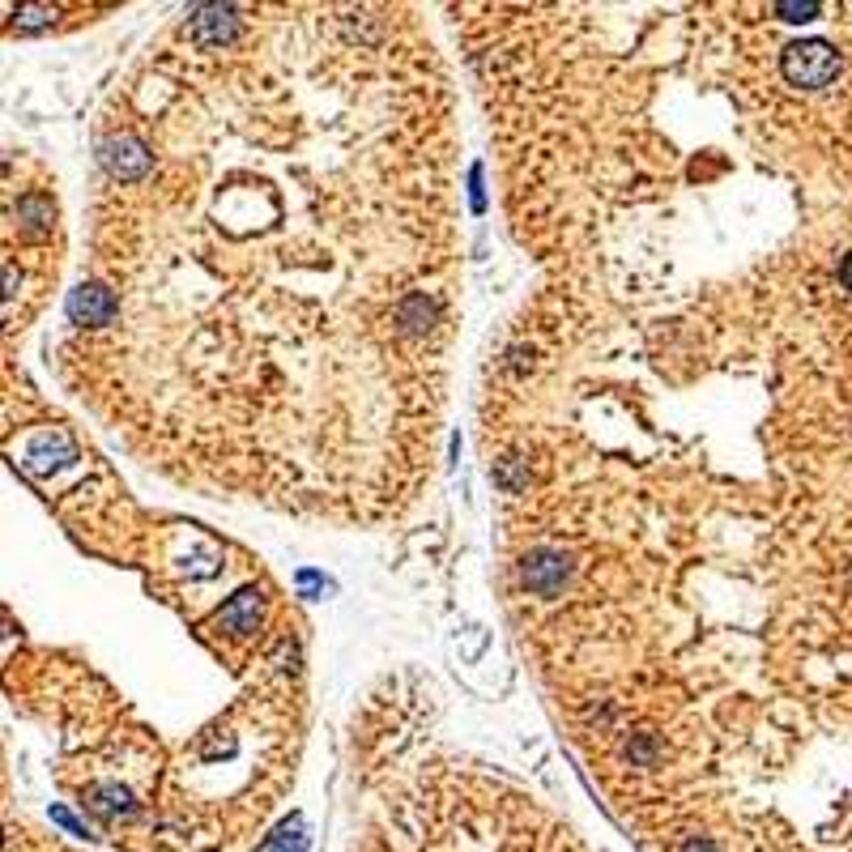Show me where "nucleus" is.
I'll list each match as a JSON object with an SVG mask.
<instances>
[{"instance_id":"obj_1","label":"nucleus","mask_w":852,"mask_h":852,"mask_svg":"<svg viewBox=\"0 0 852 852\" xmlns=\"http://www.w3.org/2000/svg\"><path fill=\"white\" fill-rule=\"evenodd\" d=\"M780 69H784V78L793 85L819 90V85H827L840 73V55L831 52L827 43H793V48H784Z\"/></svg>"},{"instance_id":"obj_2","label":"nucleus","mask_w":852,"mask_h":852,"mask_svg":"<svg viewBox=\"0 0 852 852\" xmlns=\"http://www.w3.org/2000/svg\"><path fill=\"white\" fill-rule=\"evenodd\" d=\"M111 311H115V299H111V290H103V286H82V290L69 299V316H73L78 325H107Z\"/></svg>"},{"instance_id":"obj_3","label":"nucleus","mask_w":852,"mask_h":852,"mask_svg":"<svg viewBox=\"0 0 852 852\" xmlns=\"http://www.w3.org/2000/svg\"><path fill=\"white\" fill-rule=\"evenodd\" d=\"M103 163L120 175V179H137V175H145L150 171V154H145V145L141 141H133V137H120L115 145H111V154H103Z\"/></svg>"},{"instance_id":"obj_4","label":"nucleus","mask_w":852,"mask_h":852,"mask_svg":"<svg viewBox=\"0 0 852 852\" xmlns=\"http://www.w3.org/2000/svg\"><path fill=\"white\" fill-rule=\"evenodd\" d=\"M252 614H256V597H252V593H244L239 602H235L230 609H226V614H222V623H230V627L248 632V627H252Z\"/></svg>"},{"instance_id":"obj_5","label":"nucleus","mask_w":852,"mask_h":852,"mask_svg":"<svg viewBox=\"0 0 852 852\" xmlns=\"http://www.w3.org/2000/svg\"><path fill=\"white\" fill-rule=\"evenodd\" d=\"M840 277H844V286H849V290H852V256H849V260H844V269H840Z\"/></svg>"}]
</instances>
